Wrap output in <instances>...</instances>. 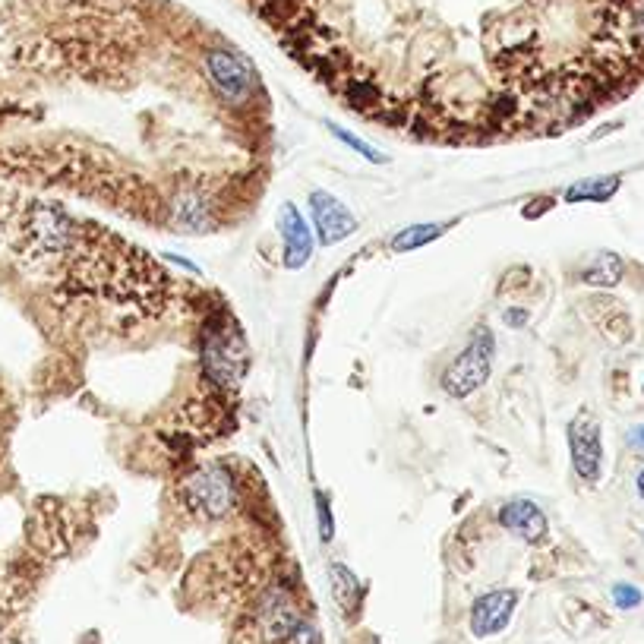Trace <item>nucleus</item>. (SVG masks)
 Wrapping results in <instances>:
<instances>
[{"instance_id": "nucleus-1", "label": "nucleus", "mask_w": 644, "mask_h": 644, "mask_svg": "<svg viewBox=\"0 0 644 644\" xmlns=\"http://www.w3.org/2000/svg\"><path fill=\"white\" fill-rule=\"evenodd\" d=\"M493 348H496L493 332L480 326L471 335L465 351L455 357V364L446 370V376H442V389H446L452 398H468L474 389H480L493 367Z\"/></svg>"}, {"instance_id": "nucleus-2", "label": "nucleus", "mask_w": 644, "mask_h": 644, "mask_svg": "<svg viewBox=\"0 0 644 644\" xmlns=\"http://www.w3.org/2000/svg\"><path fill=\"white\" fill-rule=\"evenodd\" d=\"M244 357H247V348H244V338H240L237 329H231L228 335L215 329V332H206L203 338V370L212 382L218 386H234L240 379V370H244Z\"/></svg>"}, {"instance_id": "nucleus-3", "label": "nucleus", "mask_w": 644, "mask_h": 644, "mask_svg": "<svg viewBox=\"0 0 644 644\" xmlns=\"http://www.w3.org/2000/svg\"><path fill=\"white\" fill-rule=\"evenodd\" d=\"M569 452L575 474L585 483H597L603 468V433L594 414L581 411L569 424Z\"/></svg>"}, {"instance_id": "nucleus-4", "label": "nucleus", "mask_w": 644, "mask_h": 644, "mask_svg": "<svg viewBox=\"0 0 644 644\" xmlns=\"http://www.w3.org/2000/svg\"><path fill=\"white\" fill-rule=\"evenodd\" d=\"M206 73L212 79L215 92L225 98V102H247L253 92V70L240 54L225 51V48H212L206 54Z\"/></svg>"}, {"instance_id": "nucleus-5", "label": "nucleus", "mask_w": 644, "mask_h": 644, "mask_svg": "<svg viewBox=\"0 0 644 644\" xmlns=\"http://www.w3.org/2000/svg\"><path fill=\"white\" fill-rule=\"evenodd\" d=\"M310 212H313V225H316V237L322 247H332L338 240H345L357 231V218L354 212L341 203L338 196L326 193V190H313L310 193Z\"/></svg>"}, {"instance_id": "nucleus-6", "label": "nucleus", "mask_w": 644, "mask_h": 644, "mask_svg": "<svg viewBox=\"0 0 644 644\" xmlns=\"http://www.w3.org/2000/svg\"><path fill=\"white\" fill-rule=\"evenodd\" d=\"M190 499L206 518H221L234 502V480L221 468H203L190 480Z\"/></svg>"}, {"instance_id": "nucleus-7", "label": "nucleus", "mask_w": 644, "mask_h": 644, "mask_svg": "<svg viewBox=\"0 0 644 644\" xmlns=\"http://www.w3.org/2000/svg\"><path fill=\"white\" fill-rule=\"evenodd\" d=\"M278 234L285 240V266L291 272L304 269L313 256V231L294 203H285L278 209Z\"/></svg>"}, {"instance_id": "nucleus-8", "label": "nucleus", "mask_w": 644, "mask_h": 644, "mask_svg": "<svg viewBox=\"0 0 644 644\" xmlns=\"http://www.w3.org/2000/svg\"><path fill=\"white\" fill-rule=\"evenodd\" d=\"M518 607V594L515 591H490L474 600L471 610V632L477 638H490L509 626V619Z\"/></svg>"}, {"instance_id": "nucleus-9", "label": "nucleus", "mask_w": 644, "mask_h": 644, "mask_svg": "<svg viewBox=\"0 0 644 644\" xmlns=\"http://www.w3.org/2000/svg\"><path fill=\"white\" fill-rule=\"evenodd\" d=\"M300 626V616L294 610V600L288 591H272L263 607H259V632L266 644H285L288 635Z\"/></svg>"}, {"instance_id": "nucleus-10", "label": "nucleus", "mask_w": 644, "mask_h": 644, "mask_svg": "<svg viewBox=\"0 0 644 644\" xmlns=\"http://www.w3.org/2000/svg\"><path fill=\"white\" fill-rule=\"evenodd\" d=\"M499 525L521 540L537 543V540H543V534H547V515H543L531 499H512L499 509Z\"/></svg>"}, {"instance_id": "nucleus-11", "label": "nucleus", "mask_w": 644, "mask_h": 644, "mask_svg": "<svg viewBox=\"0 0 644 644\" xmlns=\"http://www.w3.org/2000/svg\"><path fill=\"white\" fill-rule=\"evenodd\" d=\"M32 228H35L38 244H42L45 250H64L70 244V234H73L70 221L54 209H38L32 218Z\"/></svg>"}, {"instance_id": "nucleus-12", "label": "nucleus", "mask_w": 644, "mask_h": 644, "mask_svg": "<svg viewBox=\"0 0 644 644\" xmlns=\"http://www.w3.org/2000/svg\"><path fill=\"white\" fill-rule=\"evenodd\" d=\"M622 187V177L619 174H603V177H585L572 184L566 190V199L569 203H607L613 199Z\"/></svg>"}, {"instance_id": "nucleus-13", "label": "nucleus", "mask_w": 644, "mask_h": 644, "mask_svg": "<svg viewBox=\"0 0 644 644\" xmlns=\"http://www.w3.org/2000/svg\"><path fill=\"white\" fill-rule=\"evenodd\" d=\"M329 588H332V597H335L341 613H354L357 610L364 588H360L357 575L345 566V562H332V566H329Z\"/></svg>"}, {"instance_id": "nucleus-14", "label": "nucleus", "mask_w": 644, "mask_h": 644, "mask_svg": "<svg viewBox=\"0 0 644 644\" xmlns=\"http://www.w3.org/2000/svg\"><path fill=\"white\" fill-rule=\"evenodd\" d=\"M622 272H626V263H622L616 253L603 250L591 259L585 269H581V281H588V285H594V288H613L622 281Z\"/></svg>"}, {"instance_id": "nucleus-15", "label": "nucleus", "mask_w": 644, "mask_h": 644, "mask_svg": "<svg viewBox=\"0 0 644 644\" xmlns=\"http://www.w3.org/2000/svg\"><path fill=\"white\" fill-rule=\"evenodd\" d=\"M449 231V225H436V221H420V225H408L405 231H398L392 237V250L395 253H411L417 247L433 244L436 237H442Z\"/></svg>"}, {"instance_id": "nucleus-16", "label": "nucleus", "mask_w": 644, "mask_h": 644, "mask_svg": "<svg viewBox=\"0 0 644 644\" xmlns=\"http://www.w3.org/2000/svg\"><path fill=\"white\" fill-rule=\"evenodd\" d=\"M329 133H332V136L338 139V143H345V146H348L351 152H357V155H360V158H364V161H373V165H386V161H389V155H382L379 149L367 146V143H364V139H360V136H354V133H351V130H345V127H338V124H329Z\"/></svg>"}, {"instance_id": "nucleus-17", "label": "nucleus", "mask_w": 644, "mask_h": 644, "mask_svg": "<svg viewBox=\"0 0 644 644\" xmlns=\"http://www.w3.org/2000/svg\"><path fill=\"white\" fill-rule=\"evenodd\" d=\"M316 515H319V537L322 540H332L335 537V518H332V502H329V496H316Z\"/></svg>"}, {"instance_id": "nucleus-18", "label": "nucleus", "mask_w": 644, "mask_h": 644, "mask_svg": "<svg viewBox=\"0 0 644 644\" xmlns=\"http://www.w3.org/2000/svg\"><path fill=\"white\" fill-rule=\"evenodd\" d=\"M641 600H644V594L635 585H626V581L613 585V603L619 610H635V607H641Z\"/></svg>"}, {"instance_id": "nucleus-19", "label": "nucleus", "mask_w": 644, "mask_h": 644, "mask_svg": "<svg viewBox=\"0 0 644 644\" xmlns=\"http://www.w3.org/2000/svg\"><path fill=\"white\" fill-rule=\"evenodd\" d=\"M626 26H629V35L635 38V45L644 48V0H632V7L626 13Z\"/></svg>"}, {"instance_id": "nucleus-20", "label": "nucleus", "mask_w": 644, "mask_h": 644, "mask_svg": "<svg viewBox=\"0 0 644 644\" xmlns=\"http://www.w3.org/2000/svg\"><path fill=\"white\" fill-rule=\"evenodd\" d=\"M285 644H319V635H316V629L310 626V622H300V626L288 635Z\"/></svg>"}, {"instance_id": "nucleus-21", "label": "nucleus", "mask_w": 644, "mask_h": 644, "mask_svg": "<svg viewBox=\"0 0 644 644\" xmlns=\"http://www.w3.org/2000/svg\"><path fill=\"white\" fill-rule=\"evenodd\" d=\"M629 446H632L635 452H644V424L629 430Z\"/></svg>"}, {"instance_id": "nucleus-22", "label": "nucleus", "mask_w": 644, "mask_h": 644, "mask_svg": "<svg viewBox=\"0 0 644 644\" xmlns=\"http://www.w3.org/2000/svg\"><path fill=\"white\" fill-rule=\"evenodd\" d=\"M525 319H528V313H525V310H506V322H509L512 329L525 326Z\"/></svg>"}, {"instance_id": "nucleus-23", "label": "nucleus", "mask_w": 644, "mask_h": 644, "mask_svg": "<svg viewBox=\"0 0 644 644\" xmlns=\"http://www.w3.org/2000/svg\"><path fill=\"white\" fill-rule=\"evenodd\" d=\"M550 209V199H537L534 206H525V218H537L540 212H547Z\"/></svg>"}, {"instance_id": "nucleus-24", "label": "nucleus", "mask_w": 644, "mask_h": 644, "mask_svg": "<svg viewBox=\"0 0 644 644\" xmlns=\"http://www.w3.org/2000/svg\"><path fill=\"white\" fill-rule=\"evenodd\" d=\"M635 487H638V496L644 499V468L638 471V480H635Z\"/></svg>"}, {"instance_id": "nucleus-25", "label": "nucleus", "mask_w": 644, "mask_h": 644, "mask_svg": "<svg viewBox=\"0 0 644 644\" xmlns=\"http://www.w3.org/2000/svg\"><path fill=\"white\" fill-rule=\"evenodd\" d=\"M641 537H644V531H641Z\"/></svg>"}]
</instances>
